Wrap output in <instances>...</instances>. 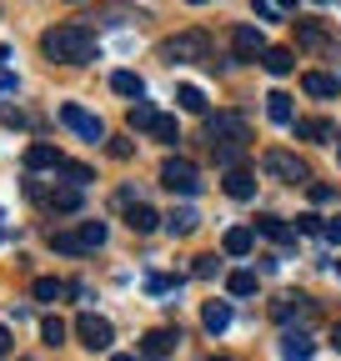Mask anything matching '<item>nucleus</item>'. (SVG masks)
<instances>
[{
	"instance_id": "nucleus-8",
	"label": "nucleus",
	"mask_w": 341,
	"mask_h": 361,
	"mask_svg": "<svg viewBox=\"0 0 341 361\" xmlns=\"http://www.w3.org/2000/svg\"><path fill=\"white\" fill-rule=\"evenodd\" d=\"M206 141H211V146H216V141H251V126H246L241 116H231V111L206 116Z\"/></svg>"
},
{
	"instance_id": "nucleus-27",
	"label": "nucleus",
	"mask_w": 341,
	"mask_h": 361,
	"mask_svg": "<svg viewBox=\"0 0 341 361\" xmlns=\"http://www.w3.org/2000/svg\"><path fill=\"white\" fill-rule=\"evenodd\" d=\"M296 40H302V45H311V51H316V45H326L321 20H296Z\"/></svg>"
},
{
	"instance_id": "nucleus-44",
	"label": "nucleus",
	"mask_w": 341,
	"mask_h": 361,
	"mask_svg": "<svg viewBox=\"0 0 341 361\" xmlns=\"http://www.w3.org/2000/svg\"><path fill=\"white\" fill-rule=\"evenodd\" d=\"M186 6H206V0H186Z\"/></svg>"
},
{
	"instance_id": "nucleus-12",
	"label": "nucleus",
	"mask_w": 341,
	"mask_h": 361,
	"mask_svg": "<svg viewBox=\"0 0 341 361\" xmlns=\"http://www.w3.org/2000/svg\"><path fill=\"white\" fill-rule=\"evenodd\" d=\"M221 186H226V196H231V201H251V196H256V176H251L246 166H236V171H226Z\"/></svg>"
},
{
	"instance_id": "nucleus-32",
	"label": "nucleus",
	"mask_w": 341,
	"mask_h": 361,
	"mask_svg": "<svg viewBox=\"0 0 341 361\" xmlns=\"http://www.w3.org/2000/svg\"><path fill=\"white\" fill-rule=\"evenodd\" d=\"M66 331H70V326L61 322V316H46V322H40V336H46V346H61Z\"/></svg>"
},
{
	"instance_id": "nucleus-17",
	"label": "nucleus",
	"mask_w": 341,
	"mask_h": 361,
	"mask_svg": "<svg viewBox=\"0 0 341 361\" xmlns=\"http://www.w3.org/2000/svg\"><path fill=\"white\" fill-rule=\"evenodd\" d=\"M302 90H306V96H316V101H331V96H336V75L306 71V75H302Z\"/></svg>"
},
{
	"instance_id": "nucleus-22",
	"label": "nucleus",
	"mask_w": 341,
	"mask_h": 361,
	"mask_svg": "<svg viewBox=\"0 0 341 361\" xmlns=\"http://www.w3.org/2000/svg\"><path fill=\"white\" fill-rule=\"evenodd\" d=\"M271 311H276V322H291V316H311V296H281Z\"/></svg>"
},
{
	"instance_id": "nucleus-39",
	"label": "nucleus",
	"mask_w": 341,
	"mask_h": 361,
	"mask_svg": "<svg viewBox=\"0 0 341 361\" xmlns=\"http://www.w3.org/2000/svg\"><path fill=\"white\" fill-rule=\"evenodd\" d=\"M6 351H11V331H6V326H0V356H6Z\"/></svg>"
},
{
	"instance_id": "nucleus-3",
	"label": "nucleus",
	"mask_w": 341,
	"mask_h": 361,
	"mask_svg": "<svg viewBox=\"0 0 341 361\" xmlns=\"http://www.w3.org/2000/svg\"><path fill=\"white\" fill-rule=\"evenodd\" d=\"M161 56L170 61V66H191V61H211V35H201V30H181V35H170L166 45H161Z\"/></svg>"
},
{
	"instance_id": "nucleus-25",
	"label": "nucleus",
	"mask_w": 341,
	"mask_h": 361,
	"mask_svg": "<svg viewBox=\"0 0 341 361\" xmlns=\"http://www.w3.org/2000/svg\"><path fill=\"white\" fill-rule=\"evenodd\" d=\"M211 151H216V166H226V171H236V166H241V151H246V141H216V146H211Z\"/></svg>"
},
{
	"instance_id": "nucleus-10",
	"label": "nucleus",
	"mask_w": 341,
	"mask_h": 361,
	"mask_svg": "<svg viewBox=\"0 0 341 361\" xmlns=\"http://www.w3.org/2000/svg\"><path fill=\"white\" fill-rule=\"evenodd\" d=\"M176 341H181V331L156 326V331H146V336H141V356H146V361H161V356L176 351Z\"/></svg>"
},
{
	"instance_id": "nucleus-14",
	"label": "nucleus",
	"mask_w": 341,
	"mask_h": 361,
	"mask_svg": "<svg viewBox=\"0 0 341 361\" xmlns=\"http://www.w3.org/2000/svg\"><path fill=\"white\" fill-rule=\"evenodd\" d=\"M311 351H316V341L306 331H281V356L286 361H311Z\"/></svg>"
},
{
	"instance_id": "nucleus-38",
	"label": "nucleus",
	"mask_w": 341,
	"mask_h": 361,
	"mask_svg": "<svg viewBox=\"0 0 341 361\" xmlns=\"http://www.w3.org/2000/svg\"><path fill=\"white\" fill-rule=\"evenodd\" d=\"M321 236H326V241H336V246H341V216H331V221H326V231H321Z\"/></svg>"
},
{
	"instance_id": "nucleus-45",
	"label": "nucleus",
	"mask_w": 341,
	"mask_h": 361,
	"mask_svg": "<svg viewBox=\"0 0 341 361\" xmlns=\"http://www.w3.org/2000/svg\"><path fill=\"white\" fill-rule=\"evenodd\" d=\"M211 361H226V356H211Z\"/></svg>"
},
{
	"instance_id": "nucleus-23",
	"label": "nucleus",
	"mask_w": 341,
	"mask_h": 361,
	"mask_svg": "<svg viewBox=\"0 0 341 361\" xmlns=\"http://www.w3.org/2000/svg\"><path fill=\"white\" fill-rule=\"evenodd\" d=\"M56 216H70V211H80V186H61V191H51V201H46Z\"/></svg>"
},
{
	"instance_id": "nucleus-9",
	"label": "nucleus",
	"mask_w": 341,
	"mask_h": 361,
	"mask_svg": "<svg viewBox=\"0 0 341 361\" xmlns=\"http://www.w3.org/2000/svg\"><path fill=\"white\" fill-rule=\"evenodd\" d=\"M231 45H236V61H261V56L271 51V45H266V35L256 30V25H236Z\"/></svg>"
},
{
	"instance_id": "nucleus-47",
	"label": "nucleus",
	"mask_w": 341,
	"mask_h": 361,
	"mask_svg": "<svg viewBox=\"0 0 341 361\" xmlns=\"http://www.w3.org/2000/svg\"><path fill=\"white\" fill-rule=\"evenodd\" d=\"M336 156H341V151H336Z\"/></svg>"
},
{
	"instance_id": "nucleus-21",
	"label": "nucleus",
	"mask_w": 341,
	"mask_h": 361,
	"mask_svg": "<svg viewBox=\"0 0 341 361\" xmlns=\"http://www.w3.org/2000/svg\"><path fill=\"white\" fill-rule=\"evenodd\" d=\"M196 226H201V216H196L191 206H181V211H170V216H166V231H170V236H191Z\"/></svg>"
},
{
	"instance_id": "nucleus-41",
	"label": "nucleus",
	"mask_w": 341,
	"mask_h": 361,
	"mask_svg": "<svg viewBox=\"0 0 341 361\" xmlns=\"http://www.w3.org/2000/svg\"><path fill=\"white\" fill-rule=\"evenodd\" d=\"M276 11H296V0H276Z\"/></svg>"
},
{
	"instance_id": "nucleus-24",
	"label": "nucleus",
	"mask_w": 341,
	"mask_h": 361,
	"mask_svg": "<svg viewBox=\"0 0 341 361\" xmlns=\"http://www.w3.org/2000/svg\"><path fill=\"white\" fill-rule=\"evenodd\" d=\"M261 66H266L271 75H291V66H296V56L286 51V45H271V51L261 56Z\"/></svg>"
},
{
	"instance_id": "nucleus-15",
	"label": "nucleus",
	"mask_w": 341,
	"mask_h": 361,
	"mask_svg": "<svg viewBox=\"0 0 341 361\" xmlns=\"http://www.w3.org/2000/svg\"><path fill=\"white\" fill-rule=\"evenodd\" d=\"M221 251L226 256H251L256 251V231H251V226H231V231L221 236Z\"/></svg>"
},
{
	"instance_id": "nucleus-19",
	"label": "nucleus",
	"mask_w": 341,
	"mask_h": 361,
	"mask_svg": "<svg viewBox=\"0 0 341 361\" xmlns=\"http://www.w3.org/2000/svg\"><path fill=\"white\" fill-rule=\"evenodd\" d=\"M266 116H271L276 126H296V111H291V96H286V90H271V96H266Z\"/></svg>"
},
{
	"instance_id": "nucleus-13",
	"label": "nucleus",
	"mask_w": 341,
	"mask_h": 361,
	"mask_svg": "<svg viewBox=\"0 0 341 361\" xmlns=\"http://www.w3.org/2000/svg\"><path fill=\"white\" fill-rule=\"evenodd\" d=\"M25 166H30V171H61L66 156H61L56 146H46V141H35V146L25 151Z\"/></svg>"
},
{
	"instance_id": "nucleus-28",
	"label": "nucleus",
	"mask_w": 341,
	"mask_h": 361,
	"mask_svg": "<svg viewBox=\"0 0 341 361\" xmlns=\"http://www.w3.org/2000/svg\"><path fill=\"white\" fill-rule=\"evenodd\" d=\"M226 291H231V296H256V271H231V276H226Z\"/></svg>"
},
{
	"instance_id": "nucleus-26",
	"label": "nucleus",
	"mask_w": 341,
	"mask_h": 361,
	"mask_svg": "<svg viewBox=\"0 0 341 361\" xmlns=\"http://www.w3.org/2000/svg\"><path fill=\"white\" fill-rule=\"evenodd\" d=\"M156 121H161V111L151 101H136L131 106V130H156Z\"/></svg>"
},
{
	"instance_id": "nucleus-40",
	"label": "nucleus",
	"mask_w": 341,
	"mask_h": 361,
	"mask_svg": "<svg viewBox=\"0 0 341 361\" xmlns=\"http://www.w3.org/2000/svg\"><path fill=\"white\" fill-rule=\"evenodd\" d=\"M331 346H336V351H341V326H331Z\"/></svg>"
},
{
	"instance_id": "nucleus-36",
	"label": "nucleus",
	"mask_w": 341,
	"mask_h": 361,
	"mask_svg": "<svg viewBox=\"0 0 341 361\" xmlns=\"http://www.w3.org/2000/svg\"><path fill=\"white\" fill-rule=\"evenodd\" d=\"M251 6H256V16H261V20H276V16H281L276 0H251Z\"/></svg>"
},
{
	"instance_id": "nucleus-43",
	"label": "nucleus",
	"mask_w": 341,
	"mask_h": 361,
	"mask_svg": "<svg viewBox=\"0 0 341 361\" xmlns=\"http://www.w3.org/2000/svg\"><path fill=\"white\" fill-rule=\"evenodd\" d=\"M6 61H11V51H6V45H0V66H6Z\"/></svg>"
},
{
	"instance_id": "nucleus-33",
	"label": "nucleus",
	"mask_w": 341,
	"mask_h": 361,
	"mask_svg": "<svg viewBox=\"0 0 341 361\" xmlns=\"http://www.w3.org/2000/svg\"><path fill=\"white\" fill-rule=\"evenodd\" d=\"M61 171H66L70 186H91V180H96V171H91V166H80V161H66Z\"/></svg>"
},
{
	"instance_id": "nucleus-29",
	"label": "nucleus",
	"mask_w": 341,
	"mask_h": 361,
	"mask_svg": "<svg viewBox=\"0 0 341 361\" xmlns=\"http://www.w3.org/2000/svg\"><path fill=\"white\" fill-rule=\"evenodd\" d=\"M30 291H35V301H61V296H66L70 286H66V281H56V276H40V281H35Z\"/></svg>"
},
{
	"instance_id": "nucleus-31",
	"label": "nucleus",
	"mask_w": 341,
	"mask_h": 361,
	"mask_svg": "<svg viewBox=\"0 0 341 361\" xmlns=\"http://www.w3.org/2000/svg\"><path fill=\"white\" fill-rule=\"evenodd\" d=\"M291 130L302 135V141H326V135H331V126H326V121H296Z\"/></svg>"
},
{
	"instance_id": "nucleus-6",
	"label": "nucleus",
	"mask_w": 341,
	"mask_h": 361,
	"mask_svg": "<svg viewBox=\"0 0 341 361\" xmlns=\"http://www.w3.org/2000/svg\"><path fill=\"white\" fill-rule=\"evenodd\" d=\"M75 336H80V346H85V351H111V341H116V326L106 322V316L85 311V316H75Z\"/></svg>"
},
{
	"instance_id": "nucleus-11",
	"label": "nucleus",
	"mask_w": 341,
	"mask_h": 361,
	"mask_svg": "<svg viewBox=\"0 0 341 361\" xmlns=\"http://www.w3.org/2000/svg\"><path fill=\"white\" fill-rule=\"evenodd\" d=\"M125 226H131L136 236H151L156 226H161V216H156V211H151L146 201H131V206H125Z\"/></svg>"
},
{
	"instance_id": "nucleus-37",
	"label": "nucleus",
	"mask_w": 341,
	"mask_h": 361,
	"mask_svg": "<svg viewBox=\"0 0 341 361\" xmlns=\"http://www.w3.org/2000/svg\"><path fill=\"white\" fill-rule=\"evenodd\" d=\"M296 231H326L321 216H296Z\"/></svg>"
},
{
	"instance_id": "nucleus-1",
	"label": "nucleus",
	"mask_w": 341,
	"mask_h": 361,
	"mask_svg": "<svg viewBox=\"0 0 341 361\" xmlns=\"http://www.w3.org/2000/svg\"><path fill=\"white\" fill-rule=\"evenodd\" d=\"M40 51L51 61H61V66H85V61H96V35L85 25H75V20H66V25H51L40 35Z\"/></svg>"
},
{
	"instance_id": "nucleus-34",
	"label": "nucleus",
	"mask_w": 341,
	"mask_h": 361,
	"mask_svg": "<svg viewBox=\"0 0 341 361\" xmlns=\"http://www.w3.org/2000/svg\"><path fill=\"white\" fill-rule=\"evenodd\" d=\"M151 135H156V141H181V130H176V121H170V116H161Z\"/></svg>"
},
{
	"instance_id": "nucleus-30",
	"label": "nucleus",
	"mask_w": 341,
	"mask_h": 361,
	"mask_svg": "<svg viewBox=\"0 0 341 361\" xmlns=\"http://www.w3.org/2000/svg\"><path fill=\"white\" fill-rule=\"evenodd\" d=\"M176 101H181V111H191V116H206V96H201L196 85H181V90H176Z\"/></svg>"
},
{
	"instance_id": "nucleus-4",
	"label": "nucleus",
	"mask_w": 341,
	"mask_h": 361,
	"mask_svg": "<svg viewBox=\"0 0 341 361\" xmlns=\"http://www.w3.org/2000/svg\"><path fill=\"white\" fill-rule=\"evenodd\" d=\"M261 171L276 176V180H286V186H311L306 161H296L291 151H266V156H261Z\"/></svg>"
},
{
	"instance_id": "nucleus-2",
	"label": "nucleus",
	"mask_w": 341,
	"mask_h": 361,
	"mask_svg": "<svg viewBox=\"0 0 341 361\" xmlns=\"http://www.w3.org/2000/svg\"><path fill=\"white\" fill-rule=\"evenodd\" d=\"M51 246H56L61 256H85V251L106 246V221H80L75 231H56Z\"/></svg>"
},
{
	"instance_id": "nucleus-7",
	"label": "nucleus",
	"mask_w": 341,
	"mask_h": 361,
	"mask_svg": "<svg viewBox=\"0 0 341 361\" xmlns=\"http://www.w3.org/2000/svg\"><path fill=\"white\" fill-rule=\"evenodd\" d=\"M61 121H66V126L80 135V141H91V146H96V141H106V126H101V116H91V111H85V106H75V101H66V106H61Z\"/></svg>"
},
{
	"instance_id": "nucleus-20",
	"label": "nucleus",
	"mask_w": 341,
	"mask_h": 361,
	"mask_svg": "<svg viewBox=\"0 0 341 361\" xmlns=\"http://www.w3.org/2000/svg\"><path fill=\"white\" fill-rule=\"evenodd\" d=\"M111 90H116V96H136V101H141V96H146V80H141L136 71H116V75H111Z\"/></svg>"
},
{
	"instance_id": "nucleus-16",
	"label": "nucleus",
	"mask_w": 341,
	"mask_h": 361,
	"mask_svg": "<svg viewBox=\"0 0 341 361\" xmlns=\"http://www.w3.org/2000/svg\"><path fill=\"white\" fill-rule=\"evenodd\" d=\"M201 326H206L211 336H221V331L231 326V306H226V301H206V311H201Z\"/></svg>"
},
{
	"instance_id": "nucleus-5",
	"label": "nucleus",
	"mask_w": 341,
	"mask_h": 361,
	"mask_svg": "<svg viewBox=\"0 0 341 361\" xmlns=\"http://www.w3.org/2000/svg\"><path fill=\"white\" fill-rule=\"evenodd\" d=\"M161 186H166L170 196H196V191H201V176H196V166H191V161L170 156V161L161 166Z\"/></svg>"
},
{
	"instance_id": "nucleus-46",
	"label": "nucleus",
	"mask_w": 341,
	"mask_h": 361,
	"mask_svg": "<svg viewBox=\"0 0 341 361\" xmlns=\"http://www.w3.org/2000/svg\"><path fill=\"white\" fill-rule=\"evenodd\" d=\"M336 271H341V261H336Z\"/></svg>"
},
{
	"instance_id": "nucleus-42",
	"label": "nucleus",
	"mask_w": 341,
	"mask_h": 361,
	"mask_svg": "<svg viewBox=\"0 0 341 361\" xmlns=\"http://www.w3.org/2000/svg\"><path fill=\"white\" fill-rule=\"evenodd\" d=\"M111 361H146V356H111Z\"/></svg>"
},
{
	"instance_id": "nucleus-18",
	"label": "nucleus",
	"mask_w": 341,
	"mask_h": 361,
	"mask_svg": "<svg viewBox=\"0 0 341 361\" xmlns=\"http://www.w3.org/2000/svg\"><path fill=\"white\" fill-rule=\"evenodd\" d=\"M256 231L271 236V241H281V246H296V231H291L281 216H256Z\"/></svg>"
},
{
	"instance_id": "nucleus-35",
	"label": "nucleus",
	"mask_w": 341,
	"mask_h": 361,
	"mask_svg": "<svg viewBox=\"0 0 341 361\" xmlns=\"http://www.w3.org/2000/svg\"><path fill=\"white\" fill-rule=\"evenodd\" d=\"M216 271H221V261H216V256H196L191 276H201V281H206V276H216Z\"/></svg>"
}]
</instances>
